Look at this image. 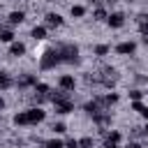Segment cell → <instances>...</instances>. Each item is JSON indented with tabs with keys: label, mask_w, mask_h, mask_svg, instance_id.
<instances>
[{
	"label": "cell",
	"mask_w": 148,
	"mask_h": 148,
	"mask_svg": "<svg viewBox=\"0 0 148 148\" xmlns=\"http://www.w3.org/2000/svg\"><path fill=\"white\" fill-rule=\"evenodd\" d=\"M58 62H62V60H60V51H58V49H49V51L42 56V60H39L42 69H51V67H56Z\"/></svg>",
	"instance_id": "6da1fadb"
},
{
	"label": "cell",
	"mask_w": 148,
	"mask_h": 148,
	"mask_svg": "<svg viewBox=\"0 0 148 148\" xmlns=\"http://www.w3.org/2000/svg\"><path fill=\"white\" fill-rule=\"evenodd\" d=\"M58 51H60V60H62V62H76V60H79V49L72 46V44H67V46H62V49H58Z\"/></svg>",
	"instance_id": "7a4b0ae2"
},
{
	"label": "cell",
	"mask_w": 148,
	"mask_h": 148,
	"mask_svg": "<svg viewBox=\"0 0 148 148\" xmlns=\"http://www.w3.org/2000/svg\"><path fill=\"white\" fill-rule=\"evenodd\" d=\"M25 116H28V125H37V123H42V120L46 118V111L37 106V109H28Z\"/></svg>",
	"instance_id": "3957f363"
},
{
	"label": "cell",
	"mask_w": 148,
	"mask_h": 148,
	"mask_svg": "<svg viewBox=\"0 0 148 148\" xmlns=\"http://www.w3.org/2000/svg\"><path fill=\"white\" fill-rule=\"evenodd\" d=\"M106 23H109V28H120V25L125 23V16H123L120 12H113V14L106 16Z\"/></svg>",
	"instance_id": "277c9868"
},
{
	"label": "cell",
	"mask_w": 148,
	"mask_h": 148,
	"mask_svg": "<svg viewBox=\"0 0 148 148\" xmlns=\"http://www.w3.org/2000/svg\"><path fill=\"white\" fill-rule=\"evenodd\" d=\"M116 51H118L120 56H130V53L136 51V44H134V42H120V44L116 46Z\"/></svg>",
	"instance_id": "5b68a950"
},
{
	"label": "cell",
	"mask_w": 148,
	"mask_h": 148,
	"mask_svg": "<svg viewBox=\"0 0 148 148\" xmlns=\"http://www.w3.org/2000/svg\"><path fill=\"white\" fill-rule=\"evenodd\" d=\"M58 83H60V88H62V90H74V86H76V81H74V76H72V74H62Z\"/></svg>",
	"instance_id": "8992f818"
},
{
	"label": "cell",
	"mask_w": 148,
	"mask_h": 148,
	"mask_svg": "<svg viewBox=\"0 0 148 148\" xmlns=\"http://www.w3.org/2000/svg\"><path fill=\"white\" fill-rule=\"evenodd\" d=\"M46 23H49L51 28H60V25H62V16L51 12V14H46Z\"/></svg>",
	"instance_id": "52a82bcc"
},
{
	"label": "cell",
	"mask_w": 148,
	"mask_h": 148,
	"mask_svg": "<svg viewBox=\"0 0 148 148\" xmlns=\"http://www.w3.org/2000/svg\"><path fill=\"white\" fill-rule=\"evenodd\" d=\"M25 53V44H21V42H12V46H9V56H23Z\"/></svg>",
	"instance_id": "ba28073f"
},
{
	"label": "cell",
	"mask_w": 148,
	"mask_h": 148,
	"mask_svg": "<svg viewBox=\"0 0 148 148\" xmlns=\"http://www.w3.org/2000/svg\"><path fill=\"white\" fill-rule=\"evenodd\" d=\"M23 18H25V12H21V9L9 14V23H12V25H16V23H23Z\"/></svg>",
	"instance_id": "9c48e42d"
},
{
	"label": "cell",
	"mask_w": 148,
	"mask_h": 148,
	"mask_svg": "<svg viewBox=\"0 0 148 148\" xmlns=\"http://www.w3.org/2000/svg\"><path fill=\"white\" fill-rule=\"evenodd\" d=\"M72 109H74V104H72V102H67V99H65V102H58V104H56V111H58V113H69Z\"/></svg>",
	"instance_id": "30bf717a"
},
{
	"label": "cell",
	"mask_w": 148,
	"mask_h": 148,
	"mask_svg": "<svg viewBox=\"0 0 148 148\" xmlns=\"http://www.w3.org/2000/svg\"><path fill=\"white\" fill-rule=\"evenodd\" d=\"M46 37V28L44 25H35L32 28V39H44Z\"/></svg>",
	"instance_id": "8fae6325"
},
{
	"label": "cell",
	"mask_w": 148,
	"mask_h": 148,
	"mask_svg": "<svg viewBox=\"0 0 148 148\" xmlns=\"http://www.w3.org/2000/svg\"><path fill=\"white\" fill-rule=\"evenodd\" d=\"M69 14H72V16H76V18H81V16L86 14V9H83L81 5H72V9H69Z\"/></svg>",
	"instance_id": "7c38bea8"
},
{
	"label": "cell",
	"mask_w": 148,
	"mask_h": 148,
	"mask_svg": "<svg viewBox=\"0 0 148 148\" xmlns=\"http://www.w3.org/2000/svg\"><path fill=\"white\" fill-rule=\"evenodd\" d=\"M14 125H28V116H25V111H21V113L14 116Z\"/></svg>",
	"instance_id": "4fadbf2b"
},
{
	"label": "cell",
	"mask_w": 148,
	"mask_h": 148,
	"mask_svg": "<svg viewBox=\"0 0 148 148\" xmlns=\"http://www.w3.org/2000/svg\"><path fill=\"white\" fill-rule=\"evenodd\" d=\"M83 109H86L88 113H92V116H97V111H99V104H97V102H88V104H86Z\"/></svg>",
	"instance_id": "5bb4252c"
},
{
	"label": "cell",
	"mask_w": 148,
	"mask_h": 148,
	"mask_svg": "<svg viewBox=\"0 0 148 148\" xmlns=\"http://www.w3.org/2000/svg\"><path fill=\"white\" fill-rule=\"evenodd\" d=\"M12 86V79L7 76V72H0V88H9Z\"/></svg>",
	"instance_id": "9a60e30c"
},
{
	"label": "cell",
	"mask_w": 148,
	"mask_h": 148,
	"mask_svg": "<svg viewBox=\"0 0 148 148\" xmlns=\"http://www.w3.org/2000/svg\"><path fill=\"white\" fill-rule=\"evenodd\" d=\"M12 39H14L12 30H0V42H12Z\"/></svg>",
	"instance_id": "2e32d148"
},
{
	"label": "cell",
	"mask_w": 148,
	"mask_h": 148,
	"mask_svg": "<svg viewBox=\"0 0 148 148\" xmlns=\"http://www.w3.org/2000/svg\"><path fill=\"white\" fill-rule=\"evenodd\" d=\"M118 141H120V132H116V130H113V132H109L106 143H118Z\"/></svg>",
	"instance_id": "e0dca14e"
},
{
	"label": "cell",
	"mask_w": 148,
	"mask_h": 148,
	"mask_svg": "<svg viewBox=\"0 0 148 148\" xmlns=\"http://www.w3.org/2000/svg\"><path fill=\"white\" fill-rule=\"evenodd\" d=\"M35 92H37V95H46V92H49V86H46V83H35Z\"/></svg>",
	"instance_id": "ac0fdd59"
},
{
	"label": "cell",
	"mask_w": 148,
	"mask_h": 148,
	"mask_svg": "<svg viewBox=\"0 0 148 148\" xmlns=\"http://www.w3.org/2000/svg\"><path fill=\"white\" fill-rule=\"evenodd\" d=\"M106 53H109V46H106V44L95 46V56H106Z\"/></svg>",
	"instance_id": "d6986e66"
},
{
	"label": "cell",
	"mask_w": 148,
	"mask_h": 148,
	"mask_svg": "<svg viewBox=\"0 0 148 148\" xmlns=\"http://www.w3.org/2000/svg\"><path fill=\"white\" fill-rule=\"evenodd\" d=\"M79 148H92V139H90V136H83V139L79 141Z\"/></svg>",
	"instance_id": "ffe728a7"
},
{
	"label": "cell",
	"mask_w": 148,
	"mask_h": 148,
	"mask_svg": "<svg viewBox=\"0 0 148 148\" xmlns=\"http://www.w3.org/2000/svg\"><path fill=\"white\" fill-rule=\"evenodd\" d=\"M65 143L60 141V139H51V141H46V148H62Z\"/></svg>",
	"instance_id": "44dd1931"
},
{
	"label": "cell",
	"mask_w": 148,
	"mask_h": 148,
	"mask_svg": "<svg viewBox=\"0 0 148 148\" xmlns=\"http://www.w3.org/2000/svg\"><path fill=\"white\" fill-rule=\"evenodd\" d=\"M104 102H106V104H113V102H118V95H116V92H109V95L104 97Z\"/></svg>",
	"instance_id": "7402d4cb"
},
{
	"label": "cell",
	"mask_w": 148,
	"mask_h": 148,
	"mask_svg": "<svg viewBox=\"0 0 148 148\" xmlns=\"http://www.w3.org/2000/svg\"><path fill=\"white\" fill-rule=\"evenodd\" d=\"M65 130H67V127H65L62 123H56V125H53V132H56V134H62Z\"/></svg>",
	"instance_id": "603a6c76"
},
{
	"label": "cell",
	"mask_w": 148,
	"mask_h": 148,
	"mask_svg": "<svg viewBox=\"0 0 148 148\" xmlns=\"http://www.w3.org/2000/svg\"><path fill=\"white\" fill-rule=\"evenodd\" d=\"M141 95H143L141 90H132V92H130V97H132L134 102H139V99H141Z\"/></svg>",
	"instance_id": "cb8c5ba5"
},
{
	"label": "cell",
	"mask_w": 148,
	"mask_h": 148,
	"mask_svg": "<svg viewBox=\"0 0 148 148\" xmlns=\"http://www.w3.org/2000/svg\"><path fill=\"white\" fill-rule=\"evenodd\" d=\"M132 109H134V111H139V113H141V111H143V104H141V102H134V104H132Z\"/></svg>",
	"instance_id": "d4e9b609"
},
{
	"label": "cell",
	"mask_w": 148,
	"mask_h": 148,
	"mask_svg": "<svg viewBox=\"0 0 148 148\" xmlns=\"http://www.w3.org/2000/svg\"><path fill=\"white\" fill-rule=\"evenodd\" d=\"M67 148H79V141H76V139H69V141H67Z\"/></svg>",
	"instance_id": "484cf974"
},
{
	"label": "cell",
	"mask_w": 148,
	"mask_h": 148,
	"mask_svg": "<svg viewBox=\"0 0 148 148\" xmlns=\"http://www.w3.org/2000/svg\"><path fill=\"white\" fill-rule=\"evenodd\" d=\"M95 16H97V18H106V14H104V9H95Z\"/></svg>",
	"instance_id": "4316f807"
},
{
	"label": "cell",
	"mask_w": 148,
	"mask_h": 148,
	"mask_svg": "<svg viewBox=\"0 0 148 148\" xmlns=\"http://www.w3.org/2000/svg\"><path fill=\"white\" fill-rule=\"evenodd\" d=\"M141 116H143V118H148V109H146V106H143V111H141Z\"/></svg>",
	"instance_id": "83f0119b"
},
{
	"label": "cell",
	"mask_w": 148,
	"mask_h": 148,
	"mask_svg": "<svg viewBox=\"0 0 148 148\" xmlns=\"http://www.w3.org/2000/svg\"><path fill=\"white\" fill-rule=\"evenodd\" d=\"M106 148H120L118 143H106Z\"/></svg>",
	"instance_id": "f1b7e54d"
},
{
	"label": "cell",
	"mask_w": 148,
	"mask_h": 148,
	"mask_svg": "<svg viewBox=\"0 0 148 148\" xmlns=\"http://www.w3.org/2000/svg\"><path fill=\"white\" fill-rule=\"evenodd\" d=\"M127 148H141V146H139V143H130Z\"/></svg>",
	"instance_id": "f546056e"
},
{
	"label": "cell",
	"mask_w": 148,
	"mask_h": 148,
	"mask_svg": "<svg viewBox=\"0 0 148 148\" xmlns=\"http://www.w3.org/2000/svg\"><path fill=\"white\" fill-rule=\"evenodd\" d=\"M146 134H148V125H146Z\"/></svg>",
	"instance_id": "4dcf8cb0"
},
{
	"label": "cell",
	"mask_w": 148,
	"mask_h": 148,
	"mask_svg": "<svg viewBox=\"0 0 148 148\" xmlns=\"http://www.w3.org/2000/svg\"><path fill=\"white\" fill-rule=\"evenodd\" d=\"M127 2H136V0H127Z\"/></svg>",
	"instance_id": "1f68e13d"
},
{
	"label": "cell",
	"mask_w": 148,
	"mask_h": 148,
	"mask_svg": "<svg viewBox=\"0 0 148 148\" xmlns=\"http://www.w3.org/2000/svg\"><path fill=\"white\" fill-rule=\"evenodd\" d=\"M49 2H53V0H49Z\"/></svg>",
	"instance_id": "d6a6232c"
}]
</instances>
